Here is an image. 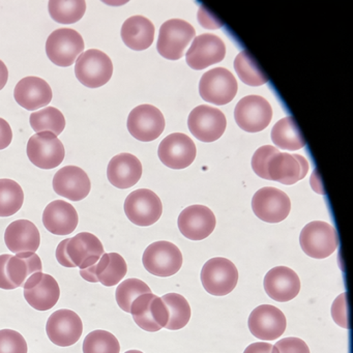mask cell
I'll return each mask as SVG.
<instances>
[{
  "mask_svg": "<svg viewBox=\"0 0 353 353\" xmlns=\"http://www.w3.org/2000/svg\"><path fill=\"white\" fill-rule=\"evenodd\" d=\"M9 79V70L3 61H0V90L5 88Z\"/></svg>",
  "mask_w": 353,
  "mask_h": 353,
  "instance_id": "cell-47",
  "label": "cell"
},
{
  "mask_svg": "<svg viewBox=\"0 0 353 353\" xmlns=\"http://www.w3.org/2000/svg\"><path fill=\"white\" fill-rule=\"evenodd\" d=\"M195 28L181 19H171L160 28L157 49L160 55L169 61H179L185 54V48L195 39Z\"/></svg>",
  "mask_w": 353,
  "mask_h": 353,
  "instance_id": "cell-4",
  "label": "cell"
},
{
  "mask_svg": "<svg viewBox=\"0 0 353 353\" xmlns=\"http://www.w3.org/2000/svg\"><path fill=\"white\" fill-rule=\"evenodd\" d=\"M190 132L206 143L216 141L226 130V117L222 111L206 105L196 107L188 119Z\"/></svg>",
  "mask_w": 353,
  "mask_h": 353,
  "instance_id": "cell-15",
  "label": "cell"
},
{
  "mask_svg": "<svg viewBox=\"0 0 353 353\" xmlns=\"http://www.w3.org/2000/svg\"><path fill=\"white\" fill-rule=\"evenodd\" d=\"M104 253V245L96 235L81 232L61 241L55 256L59 263L65 268L85 270L96 264Z\"/></svg>",
  "mask_w": 353,
  "mask_h": 353,
  "instance_id": "cell-1",
  "label": "cell"
},
{
  "mask_svg": "<svg viewBox=\"0 0 353 353\" xmlns=\"http://www.w3.org/2000/svg\"><path fill=\"white\" fill-rule=\"evenodd\" d=\"M234 69L239 79L250 86H260L268 82V76L263 73L257 61L248 50L241 51L234 59Z\"/></svg>",
  "mask_w": 353,
  "mask_h": 353,
  "instance_id": "cell-36",
  "label": "cell"
},
{
  "mask_svg": "<svg viewBox=\"0 0 353 353\" xmlns=\"http://www.w3.org/2000/svg\"><path fill=\"white\" fill-rule=\"evenodd\" d=\"M152 293L150 287L139 279H128L117 286L115 299L123 311L130 313L133 301L140 295Z\"/></svg>",
  "mask_w": 353,
  "mask_h": 353,
  "instance_id": "cell-39",
  "label": "cell"
},
{
  "mask_svg": "<svg viewBox=\"0 0 353 353\" xmlns=\"http://www.w3.org/2000/svg\"><path fill=\"white\" fill-rule=\"evenodd\" d=\"M48 10L51 18L57 23L73 24L83 17L86 12V3L83 0H52L48 3Z\"/></svg>",
  "mask_w": 353,
  "mask_h": 353,
  "instance_id": "cell-37",
  "label": "cell"
},
{
  "mask_svg": "<svg viewBox=\"0 0 353 353\" xmlns=\"http://www.w3.org/2000/svg\"><path fill=\"white\" fill-rule=\"evenodd\" d=\"M243 353H279L274 345L266 342H257L249 345Z\"/></svg>",
  "mask_w": 353,
  "mask_h": 353,
  "instance_id": "cell-46",
  "label": "cell"
},
{
  "mask_svg": "<svg viewBox=\"0 0 353 353\" xmlns=\"http://www.w3.org/2000/svg\"><path fill=\"white\" fill-rule=\"evenodd\" d=\"M46 332L53 344L69 347L81 338L83 323L79 315L72 310H57L47 320Z\"/></svg>",
  "mask_w": 353,
  "mask_h": 353,
  "instance_id": "cell-17",
  "label": "cell"
},
{
  "mask_svg": "<svg viewBox=\"0 0 353 353\" xmlns=\"http://www.w3.org/2000/svg\"><path fill=\"white\" fill-rule=\"evenodd\" d=\"M125 353H143V352H142V351H139V350H129Z\"/></svg>",
  "mask_w": 353,
  "mask_h": 353,
  "instance_id": "cell-48",
  "label": "cell"
},
{
  "mask_svg": "<svg viewBox=\"0 0 353 353\" xmlns=\"http://www.w3.org/2000/svg\"><path fill=\"white\" fill-rule=\"evenodd\" d=\"M276 150V148L274 146L264 145L258 148L254 154L253 158H252V168H253L254 172L261 179H265L266 162H268L270 154H274Z\"/></svg>",
  "mask_w": 353,
  "mask_h": 353,
  "instance_id": "cell-41",
  "label": "cell"
},
{
  "mask_svg": "<svg viewBox=\"0 0 353 353\" xmlns=\"http://www.w3.org/2000/svg\"><path fill=\"white\" fill-rule=\"evenodd\" d=\"M201 282L206 292L214 296H225L236 287L239 270L234 263L226 258H212L202 268Z\"/></svg>",
  "mask_w": 353,
  "mask_h": 353,
  "instance_id": "cell-5",
  "label": "cell"
},
{
  "mask_svg": "<svg viewBox=\"0 0 353 353\" xmlns=\"http://www.w3.org/2000/svg\"><path fill=\"white\" fill-rule=\"evenodd\" d=\"M169 312V320L165 328L179 330L185 327L191 319V307L187 299L179 293H168L161 297Z\"/></svg>",
  "mask_w": 353,
  "mask_h": 353,
  "instance_id": "cell-34",
  "label": "cell"
},
{
  "mask_svg": "<svg viewBox=\"0 0 353 353\" xmlns=\"http://www.w3.org/2000/svg\"><path fill=\"white\" fill-rule=\"evenodd\" d=\"M127 272V262L123 256L117 253H104L96 264L80 270V276L88 282L112 287L119 284Z\"/></svg>",
  "mask_w": 353,
  "mask_h": 353,
  "instance_id": "cell-23",
  "label": "cell"
},
{
  "mask_svg": "<svg viewBox=\"0 0 353 353\" xmlns=\"http://www.w3.org/2000/svg\"><path fill=\"white\" fill-rule=\"evenodd\" d=\"M23 202V190L19 183L13 179H0V218H8L17 214Z\"/></svg>",
  "mask_w": 353,
  "mask_h": 353,
  "instance_id": "cell-33",
  "label": "cell"
},
{
  "mask_svg": "<svg viewBox=\"0 0 353 353\" xmlns=\"http://www.w3.org/2000/svg\"><path fill=\"white\" fill-rule=\"evenodd\" d=\"M181 250L170 241H156L146 248L142 263L150 274L157 276H171L183 266Z\"/></svg>",
  "mask_w": 353,
  "mask_h": 353,
  "instance_id": "cell-7",
  "label": "cell"
},
{
  "mask_svg": "<svg viewBox=\"0 0 353 353\" xmlns=\"http://www.w3.org/2000/svg\"><path fill=\"white\" fill-rule=\"evenodd\" d=\"M234 119L243 131L258 133L266 129L272 121V108L263 97H245L235 107Z\"/></svg>",
  "mask_w": 353,
  "mask_h": 353,
  "instance_id": "cell-13",
  "label": "cell"
},
{
  "mask_svg": "<svg viewBox=\"0 0 353 353\" xmlns=\"http://www.w3.org/2000/svg\"><path fill=\"white\" fill-rule=\"evenodd\" d=\"M272 140L281 150H301L305 146V140L299 131V125L292 117H284L272 128Z\"/></svg>",
  "mask_w": 353,
  "mask_h": 353,
  "instance_id": "cell-32",
  "label": "cell"
},
{
  "mask_svg": "<svg viewBox=\"0 0 353 353\" xmlns=\"http://www.w3.org/2000/svg\"><path fill=\"white\" fill-rule=\"evenodd\" d=\"M252 208L260 220L276 224L284 221L290 214V198L276 188H262L253 196Z\"/></svg>",
  "mask_w": 353,
  "mask_h": 353,
  "instance_id": "cell-12",
  "label": "cell"
},
{
  "mask_svg": "<svg viewBox=\"0 0 353 353\" xmlns=\"http://www.w3.org/2000/svg\"><path fill=\"white\" fill-rule=\"evenodd\" d=\"M23 289L24 299L37 311L52 309L61 297V288L57 281L50 274L42 272L30 276Z\"/></svg>",
  "mask_w": 353,
  "mask_h": 353,
  "instance_id": "cell-18",
  "label": "cell"
},
{
  "mask_svg": "<svg viewBox=\"0 0 353 353\" xmlns=\"http://www.w3.org/2000/svg\"><path fill=\"white\" fill-rule=\"evenodd\" d=\"M179 231L191 241H203L216 228V220L212 210L204 205H191L179 214Z\"/></svg>",
  "mask_w": 353,
  "mask_h": 353,
  "instance_id": "cell-22",
  "label": "cell"
},
{
  "mask_svg": "<svg viewBox=\"0 0 353 353\" xmlns=\"http://www.w3.org/2000/svg\"><path fill=\"white\" fill-rule=\"evenodd\" d=\"M85 48L83 38L71 28L54 30L47 39L46 54L59 67H71Z\"/></svg>",
  "mask_w": 353,
  "mask_h": 353,
  "instance_id": "cell-6",
  "label": "cell"
},
{
  "mask_svg": "<svg viewBox=\"0 0 353 353\" xmlns=\"http://www.w3.org/2000/svg\"><path fill=\"white\" fill-rule=\"evenodd\" d=\"M79 216L72 204L63 200H54L43 212L45 228L54 235L71 234L77 228Z\"/></svg>",
  "mask_w": 353,
  "mask_h": 353,
  "instance_id": "cell-27",
  "label": "cell"
},
{
  "mask_svg": "<svg viewBox=\"0 0 353 353\" xmlns=\"http://www.w3.org/2000/svg\"><path fill=\"white\" fill-rule=\"evenodd\" d=\"M26 152L30 162L44 170L59 167L65 156L63 142L50 132H42L32 136L28 140Z\"/></svg>",
  "mask_w": 353,
  "mask_h": 353,
  "instance_id": "cell-10",
  "label": "cell"
},
{
  "mask_svg": "<svg viewBox=\"0 0 353 353\" xmlns=\"http://www.w3.org/2000/svg\"><path fill=\"white\" fill-rule=\"evenodd\" d=\"M52 185L57 195L75 202L88 197L92 189L88 173L77 166H65L59 169L53 177Z\"/></svg>",
  "mask_w": 353,
  "mask_h": 353,
  "instance_id": "cell-24",
  "label": "cell"
},
{
  "mask_svg": "<svg viewBox=\"0 0 353 353\" xmlns=\"http://www.w3.org/2000/svg\"><path fill=\"white\" fill-rule=\"evenodd\" d=\"M10 257H11L10 254L0 255V289H3V290H14V289H16L8 280L7 274H6V263H7Z\"/></svg>",
  "mask_w": 353,
  "mask_h": 353,
  "instance_id": "cell-45",
  "label": "cell"
},
{
  "mask_svg": "<svg viewBox=\"0 0 353 353\" xmlns=\"http://www.w3.org/2000/svg\"><path fill=\"white\" fill-rule=\"evenodd\" d=\"M127 125L135 139L142 142L154 141L164 132V115L152 105H140L130 113Z\"/></svg>",
  "mask_w": 353,
  "mask_h": 353,
  "instance_id": "cell-16",
  "label": "cell"
},
{
  "mask_svg": "<svg viewBox=\"0 0 353 353\" xmlns=\"http://www.w3.org/2000/svg\"><path fill=\"white\" fill-rule=\"evenodd\" d=\"M332 319L338 325L348 330V310H347L346 293H342L334 299L332 305Z\"/></svg>",
  "mask_w": 353,
  "mask_h": 353,
  "instance_id": "cell-42",
  "label": "cell"
},
{
  "mask_svg": "<svg viewBox=\"0 0 353 353\" xmlns=\"http://www.w3.org/2000/svg\"><path fill=\"white\" fill-rule=\"evenodd\" d=\"M13 140V132L9 123L0 117V150H5Z\"/></svg>",
  "mask_w": 353,
  "mask_h": 353,
  "instance_id": "cell-44",
  "label": "cell"
},
{
  "mask_svg": "<svg viewBox=\"0 0 353 353\" xmlns=\"http://www.w3.org/2000/svg\"><path fill=\"white\" fill-rule=\"evenodd\" d=\"M28 352V343L20 332L8 328L0 330V353Z\"/></svg>",
  "mask_w": 353,
  "mask_h": 353,
  "instance_id": "cell-40",
  "label": "cell"
},
{
  "mask_svg": "<svg viewBox=\"0 0 353 353\" xmlns=\"http://www.w3.org/2000/svg\"><path fill=\"white\" fill-rule=\"evenodd\" d=\"M250 332L261 341H274L280 338L286 330L284 313L272 305H261L250 314L248 320Z\"/></svg>",
  "mask_w": 353,
  "mask_h": 353,
  "instance_id": "cell-20",
  "label": "cell"
},
{
  "mask_svg": "<svg viewBox=\"0 0 353 353\" xmlns=\"http://www.w3.org/2000/svg\"><path fill=\"white\" fill-rule=\"evenodd\" d=\"M154 24L143 16H133L125 20L121 32L125 46L135 51L150 48L154 43Z\"/></svg>",
  "mask_w": 353,
  "mask_h": 353,
  "instance_id": "cell-30",
  "label": "cell"
},
{
  "mask_svg": "<svg viewBox=\"0 0 353 353\" xmlns=\"http://www.w3.org/2000/svg\"><path fill=\"white\" fill-rule=\"evenodd\" d=\"M226 55V46L222 39L212 34L196 37L185 54L188 65L201 71L214 63H221Z\"/></svg>",
  "mask_w": 353,
  "mask_h": 353,
  "instance_id": "cell-21",
  "label": "cell"
},
{
  "mask_svg": "<svg viewBox=\"0 0 353 353\" xmlns=\"http://www.w3.org/2000/svg\"><path fill=\"white\" fill-rule=\"evenodd\" d=\"M134 321L140 328L150 332H156L167 325L169 312L161 297L145 293L140 295L131 305Z\"/></svg>",
  "mask_w": 353,
  "mask_h": 353,
  "instance_id": "cell-14",
  "label": "cell"
},
{
  "mask_svg": "<svg viewBox=\"0 0 353 353\" xmlns=\"http://www.w3.org/2000/svg\"><path fill=\"white\" fill-rule=\"evenodd\" d=\"M299 243L305 255L314 259H324L338 249V234L328 223L314 221L303 227Z\"/></svg>",
  "mask_w": 353,
  "mask_h": 353,
  "instance_id": "cell-2",
  "label": "cell"
},
{
  "mask_svg": "<svg viewBox=\"0 0 353 353\" xmlns=\"http://www.w3.org/2000/svg\"><path fill=\"white\" fill-rule=\"evenodd\" d=\"M142 171V164L137 157L121 154L113 157L109 162L107 177L111 185L117 189H130L140 181Z\"/></svg>",
  "mask_w": 353,
  "mask_h": 353,
  "instance_id": "cell-28",
  "label": "cell"
},
{
  "mask_svg": "<svg viewBox=\"0 0 353 353\" xmlns=\"http://www.w3.org/2000/svg\"><path fill=\"white\" fill-rule=\"evenodd\" d=\"M43 270L41 258L36 253L16 254L8 259L6 263V274L8 280L15 288L23 287L30 276Z\"/></svg>",
  "mask_w": 353,
  "mask_h": 353,
  "instance_id": "cell-31",
  "label": "cell"
},
{
  "mask_svg": "<svg viewBox=\"0 0 353 353\" xmlns=\"http://www.w3.org/2000/svg\"><path fill=\"white\" fill-rule=\"evenodd\" d=\"M121 345L114 334L107 330H97L84 339L83 353H119Z\"/></svg>",
  "mask_w": 353,
  "mask_h": 353,
  "instance_id": "cell-38",
  "label": "cell"
},
{
  "mask_svg": "<svg viewBox=\"0 0 353 353\" xmlns=\"http://www.w3.org/2000/svg\"><path fill=\"white\" fill-rule=\"evenodd\" d=\"M30 123L36 133L50 132L55 136L61 135L65 128V117L55 107H46L42 110L32 113Z\"/></svg>",
  "mask_w": 353,
  "mask_h": 353,
  "instance_id": "cell-35",
  "label": "cell"
},
{
  "mask_svg": "<svg viewBox=\"0 0 353 353\" xmlns=\"http://www.w3.org/2000/svg\"><path fill=\"white\" fill-rule=\"evenodd\" d=\"M239 84L233 74L225 68L204 73L199 83V94L205 102L218 106L228 104L236 96Z\"/></svg>",
  "mask_w": 353,
  "mask_h": 353,
  "instance_id": "cell-9",
  "label": "cell"
},
{
  "mask_svg": "<svg viewBox=\"0 0 353 353\" xmlns=\"http://www.w3.org/2000/svg\"><path fill=\"white\" fill-rule=\"evenodd\" d=\"M5 243L13 253H36L41 245L40 231L30 221H14L6 229Z\"/></svg>",
  "mask_w": 353,
  "mask_h": 353,
  "instance_id": "cell-29",
  "label": "cell"
},
{
  "mask_svg": "<svg viewBox=\"0 0 353 353\" xmlns=\"http://www.w3.org/2000/svg\"><path fill=\"white\" fill-rule=\"evenodd\" d=\"M14 97L22 108L36 111L50 104L53 94L50 85L45 80L30 76L18 82Z\"/></svg>",
  "mask_w": 353,
  "mask_h": 353,
  "instance_id": "cell-26",
  "label": "cell"
},
{
  "mask_svg": "<svg viewBox=\"0 0 353 353\" xmlns=\"http://www.w3.org/2000/svg\"><path fill=\"white\" fill-rule=\"evenodd\" d=\"M309 171V162L301 154L280 152L270 154L265 165V179L291 185L305 179Z\"/></svg>",
  "mask_w": 353,
  "mask_h": 353,
  "instance_id": "cell-8",
  "label": "cell"
},
{
  "mask_svg": "<svg viewBox=\"0 0 353 353\" xmlns=\"http://www.w3.org/2000/svg\"><path fill=\"white\" fill-rule=\"evenodd\" d=\"M123 208L128 219L140 227L152 226L160 220L163 212L160 198L148 189L132 192L125 199Z\"/></svg>",
  "mask_w": 353,
  "mask_h": 353,
  "instance_id": "cell-11",
  "label": "cell"
},
{
  "mask_svg": "<svg viewBox=\"0 0 353 353\" xmlns=\"http://www.w3.org/2000/svg\"><path fill=\"white\" fill-rule=\"evenodd\" d=\"M279 353H310L309 346L299 338H285L274 344Z\"/></svg>",
  "mask_w": 353,
  "mask_h": 353,
  "instance_id": "cell-43",
  "label": "cell"
},
{
  "mask_svg": "<svg viewBox=\"0 0 353 353\" xmlns=\"http://www.w3.org/2000/svg\"><path fill=\"white\" fill-rule=\"evenodd\" d=\"M264 290L272 301H292L301 291V280L296 272L287 266L272 268L264 276Z\"/></svg>",
  "mask_w": 353,
  "mask_h": 353,
  "instance_id": "cell-25",
  "label": "cell"
},
{
  "mask_svg": "<svg viewBox=\"0 0 353 353\" xmlns=\"http://www.w3.org/2000/svg\"><path fill=\"white\" fill-rule=\"evenodd\" d=\"M75 75L86 88H101L112 77V61L103 51L90 49L81 53L76 61Z\"/></svg>",
  "mask_w": 353,
  "mask_h": 353,
  "instance_id": "cell-3",
  "label": "cell"
},
{
  "mask_svg": "<svg viewBox=\"0 0 353 353\" xmlns=\"http://www.w3.org/2000/svg\"><path fill=\"white\" fill-rule=\"evenodd\" d=\"M158 154L165 166L179 170L192 165L196 159L197 148L189 136L183 133H173L161 142Z\"/></svg>",
  "mask_w": 353,
  "mask_h": 353,
  "instance_id": "cell-19",
  "label": "cell"
}]
</instances>
